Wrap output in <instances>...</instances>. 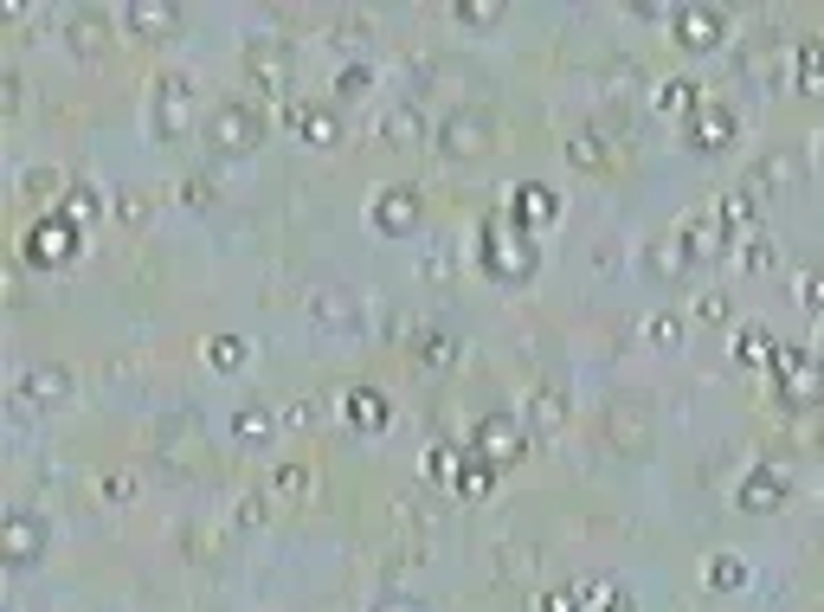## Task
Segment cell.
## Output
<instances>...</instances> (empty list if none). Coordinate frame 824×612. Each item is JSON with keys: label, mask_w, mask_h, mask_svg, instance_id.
I'll return each mask as SVG.
<instances>
[{"label": "cell", "mask_w": 824, "mask_h": 612, "mask_svg": "<svg viewBox=\"0 0 824 612\" xmlns=\"http://www.w3.org/2000/svg\"><path fill=\"white\" fill-rule=\"evenodd\" d=\"M200 136H207V149H220V155H245L271 136V116H264L258 97H220L207 110V123H200Z\"/></svg>", "instance_id": "6da1fadb"}, {"label": "cell", "mask_w": 824, "mask_h": 612, "mask_svg": "<svg viewBox=\"0 0 824 612\" xmlns=\"http://www.w3.org/2000/svg\"><path fill=\"white\" fill-rule=\"evenodd\" d=\"M477 258H484L489 277H535V245H528V232H516L503 213H489L484 226H477Z\"/></svg>", "instance_id": "7a4b0ae2"}, {"label": "cell", "mask_w": 824, "mask_h": 612, "mask_svg": "<svg viewBox=\"0 0 824 612\" xmlns=\"http://www.w3.org/2000/svg\"><path fill=\"white\" fill-rule=\"evenodd\" d=\"M149 129L161 136V143H181L193 129V77L188 72H161L149 84Z\"/></svg>", "instance_id": "3957f363"}, {"label": "cell", "mask_w": 824, "mask_h": 612, "mask_svg": "<svg viewBox=\"0 0 824 612\" xmlns=\"http://www.w3.org/2000/svg\"><path fill=\"white\" fill-rule=\"evenodd\" d=\"M773 400H786V407H818L824 400V368L812 348H780L773 355Z\"/></svg>", "instance_id": "277c9868"}, {"label": "cell", "mask_w": 824, "mask_h": 612, "mask_svg": "<svg viewBox=\"0 0 824 612\" xmlns=\"http://www.w3.org/2000/svg\"><path fill=\"white\" fill-rule=\"evenodd\" d=\"M20 258L39 271L52 265H72L77 258V220H65V213H45V220H33L27 226V245H20Z\"/></svg>", "instance_id": "5b68a950"}, {"label": "cell", "mask_w": 824, "mask_h": 612, "mask_svg": "<svg viewBox=\"0 0 824 612\" xmlns=\"http://www.w3.org/2000/svg\"><path fill=\"white\" fill-rule=\"evenodd\" d=\"M670 33H676V45H689V52H709V45L728 39V13L709 7V0H683V7H670Z\"/></svg>", "instance_id": "8992f818"}, {"label": "cell", "mask_w": 824, "mask_h": 612, "mask_svg": "<svg viewBox=\"0 0 824 612\" xmlns=\"http://www.w3.org/2000/svg\"><path fill=\"white\" fill-rule=\"evenodd\" d=\"M45 541H52V529H45V516L39 509H7V523H0V548H7V568H27V561H39L45 555Z\"/></svg>", "instance_id": "52a82bcc"}, {"label": "cell", "mask_w": 824, "mask_h": 612, "mask_svg": "<svg viewBox=\"0 0 824 612\" xmlns=\"http://www.w3.org/2000/svg\"><path fill=\"white\" fill-rule=\"evenodd\" d=\"M471 452H484L489 464H509L528 452V432L516 425V413H484V420L471 425Z\"/></svg>", "instance_id": "ba28073f"}, {"label": "cell", "mask_w": 824, "mask_h": 612, "mask_svg": "<svg viewBox=\"0 0 824 612\" xmlns=\"http://www.w3.org/2000/svg\"><path fill=\"white\" fill-rule=\"evenodd\" d=\"M245 77L258 84V97H284V84H290L284 45L277 39H245Z\"/></svg>", "instance_id": "9c48e42d"}, {"label": "cell", "mask_w": 824, "mask_h": 612, "mask_svg": "<svg viewBox=\"0 0 824 612\" xmlns=\"http://www.w3.org/2000/svg\"><path fill=\"white\" fill-rule=\"evenodd\" d=\"M561 213V200H554V188L548 181H522V188H509V207H503V220L516 232H535V226H548Z\"/></svg>", "instance_id": "30bf717a"}, {"label": "cell", "mask_w": 824, "mask_h": 612, "mask_svg": "<svg viewBox=\"0 0 824 612\" xmlns=\"http://www.w3.org/2000/svg\"><path fill=\"white\" fill-rule=\"evenodd\" d=\"M368 220H374V232H387V239L412 232V220H419V188H412V181H393V188H380V193H374V207H368Z\"/></svg>", "instance_id": "8fae6325"}, {"label": "cell", "mask_w": 824, "mask_h": 612, "mask_svg": "<svg viewBox=\"0 0 824 612\" xmlns=\"http://www.w3.org/2000/svg\"><path fill=\"white\" fill-rule=\"evenodd\" d=\"M439 149L445 155H484L489 149V110H451L445 123H439Z\"/></svg>", "instance_id": "7c38bea8"}, {"label": "cell", "mask_w": 824, "mask_h": 612, "mask_svg": "<svg viewBox=\"0 0 824 612\" xmlns=\"http://www.w3.org/2000/svg\"><path fill=\"white\" fill-rule=\"evenodd\" d=\"M735 136H741V116L728 110L721 97H709L702 110L689 116V149H728Z\"/></svg>", "instance_id": "4fadbf2b"}, {"label": "cell", "mask_w": 824, "mask_h": 612, "mask_svg": "<svg viewBox=\"0 0 824 612\" xmlns=\"http://www.w3.org/2000/svg\"><path fill=\"white\" fill-rule=\"evenodd\" d=\"M735 503H741V509H753V516H767V509H780V503H786V477H780L773 464H753L748 477H741V490H735Z\"/></svg>", "instance_id": "5bb4252c"}, {"label": "cell", "mask_w": 824, "mask_h": 612, "mask_svg": "<svg viewBox=\"0 0 824 612\" xmlns=\"http://www.w3.org/2000/svg\"><path fill=\"white\" fill-rule=\"evenodd\" d=\"M284 123H290V129H297L303 143H316V149H329V143H341V123H336V110H329V104H290V110H284Z\"/></svg>", "instance_id": "9a60e30c"}, {"label": "cell", "mask_w": 824, "mask_h": 612, "mask_svg": "<svg viewBox=\"0 0 824 612\" xmlns=\"http://www.w3.org/2000/svg\"><path fill=\"white\" fill-rule=\"evenodd\" d=\"M651 104H657V116H696L709 97H702V84H696V77H664V84L651 91Z\"/></svg>", "instance_id": "2e32d148"}, {"label": "cell", "mask_w": 824, "mask_h": 612, "mask_svg": "<svg viewBox=\"0 0 824 612\" xmlns=\"http://www.w3.org/2000/svg\"><path fill=\"white\" fill-rule=\"evenodd\" d=\"M341 413L355 425H368V432H387V420H393V407H387L380 387H348V393H341Z\"/></svg>", "instance_id": "e0dca14e"}, {"label": "cell", "mask_w": 824, "mask_h": 612, "mask_svg": "<svg viewBox=\"0 0 824 612\" xmlns=\"http://www.w3.org/2000/svg\"><path fill=\"white\" fill-rule=\"evenodd\" d=\"M451 490H457V497H471V503H484L489 490H496V464H489L484 452H471V445H464V458H457V477H451Z\"/></svg>", "instance_id": "ac0fdd59"}, {"label": "cell", "mask_w": 824, "mask_h": 612, "mask_svg": "<svg viewBox=\"0 0 824 612\" xmlns=\"http://www.w3.org/2000/svg\"><path fill=\"white\" fill-rule=\"evenodd\" d=\"M792 84L799 91H824V39L818 33H805L792 45Z\"/></svg>", "instance_id": "d6986e66"}, {"label": "cell", "mask_w": 824, "mask_h": 612, "mask_svg": "<svg viewBox=\"0 0 824 612\" xmlns=\"http://www.w3.org/2000/svg\"><path fill=\"white\" fill-rule=\"evenodd\" d=\"M20 400H39V407H59V400H72V374H65V368H33V374L20 381Z\"/></svg>", "instance_id": "ffe728a7"}, {"label": "cell", "mask_w": 824, "mask_h": 612, "mask_svg": "<svg viewBox=\"0 0 824 612\" xmlns=\"http://www.w3.org/2000/svg\"><path fill=\"white\" fill-rule=\"evenodd\" d=\"M232 432H239V445H271V432H277V413H271L264 400H245V407L232 413Z\"/></svg>", "instance_id": "44dd1931"}, {"label": "cell", "mask_w": 824, "mask_h": 612, "mask_svg": "<svg viewBox=\"0 0 824 612\" xmlns=\"http://www.w3.org/2000/svg\"><path fill=\"white\" fill-rule=\"evenodd\" d=\"M175 20H181V7H161V0H129V7H123V27H136V33H161V27H175Z\"/></svg>", "instance_id": "7402d4cb"}, {"label": "cell", "mask_w": 824, "mask_h": 612, "mask_svg": "<svg viewBox=\"0 0 824 612\" xmlns=\"http://www.w3.org/2000/svg\"><path fill=\"white\" fill-rule=\"evenodd\" d=\"M735 355H741L748 368H773V355H780V342H773V336H767L760 323H748V329L735 336Z\"/></svg>", "instance_id": "603a6c76"}, {"label": "cell", "mask_w": 824, "mask_h": 612, "mask_svg": "<svg viewBox=\"0 0 824 612\" xmlns=\"http://www.w3.org/2000/svg\"><path fill=\"white\" fill-rule=\"evenodd\" d=\"M59 213H65V220H97V213H104V188H91V181H72Z\"/></svg>", "instance_id": "cb8c5ba5"}, {"label": "cell", "mask_w": 824, "mask_h": 612, "mask_svg": "<svg viewBox=\"0 0 824 612\" xmlns=\"http://www.w3.org/2000/svg\"><path fill=\"white\" fill-rule=\"evenodd\" d=\"M702 580H709L715 593H735V587H748V568H741L735 555H709V561H702Z\"/></svg>", "instance_id": "d4e9b609"}, {"label": "cell", "mask_w": 824, "mask_h": 612, "mask_svg": "<svg viewBox=\"0 0 824 612\" xmlns=\"http://www.w3.org/2000/svg\"><path fill=\"white\" fill-rule=\"evenodd\" d=\"M65 33H72L77 52H97V33H104V13L97 7H77L72 20H65Z\"/></svg>", "instance_id": "484cf974"}, {"label": "cell", "mask_w": 824, "mask_h": 612, "mask_svg": "<svg viewBox=\"0 0 824 612\" xmlns=\"http://www.w3.org/2000/svg\"><path fill=\"white\" fill-rule=\"evenodd\" d=\"M412 355H419L425 368H451V361H457V342H451L445 329H425V336H419V348H412Z\"/></svg>", "instance_id": "4316f807"}, {"label": "cell", "mask_w": 824, "mask_h": 612, "mask_svg": "<svg viewBox=\"0 0 824 612\" xmlns=\"http://www.w3.org/2000/svg\"><path fill=\"white\" fill-rule=\"evenodd\" d=\"M567 155H573L580 168H605V161H612V149H605V136H600V129H580V136L567 143Z\"/></svg>", "instance_id": "83f0119b"}, {"label": "cell", "mask_w": 824, "mask_h": 612, "mask_svg": "<svg viewBox=\"0 0 824 612\" xmlns=\"http://www.w3.org/2000/svg\"><path fill=\"white\" fill-rule=\"evenodd\" d=\"M644 336H651V348H676V342H683V316L651 309V316H644Z\"/></svg>", "instance_id": "f1b7e54d"}, {"label": "cell", "mask_w": 824, "mask_h": 612, "mask_svg": "<svg viewBox=\"0 0 824 612\" xmlns=\"http://www.w3.org/2000/svg\"><path fill=\"white\" fill-rule=\"evenodd\" d=\"M528 413H535V425H541V432H554V425H567V400L554 393V387H541V393L528 400Z\"/></svg>", "instance_id": "f546056e"}, {"label": "cell", "mask_w": 824, "mask_h": 612, "mask_svg": "<svg viewBox=\"0 0 824 612\" xmlns=\"http://www.w3.org/2000/svg\"><path fill=\"white\" fill-rule=\"evenodd\" d=\"M20 188H27V200H52V193H65L72 181H65L59 168H27V175H20Z\"/></svg>", "instance_id": "4dcf8cb0"}, {"label": "cell", "mask_w": 824, "mask_h": 612, "mask_svg": "<svg viewBox=\"0 0 824 612\" xmlns=\"http://www.w3.org/2000/svg\"><path fill=\"white\" fill-rule=\"evenodd\" d=\"M207 361H213L220 374L245 368V336H213V342H207Z\"/></svg>", "instance_id": "1f68e13d"}, {"label": "cell", "mask_w": 824, "mask_h": 612, "mask_svg": "<svg viewBox=\"0 0 824 612\" xmlns=\"http://www.w3.org/2000/svg\"><path fill=\"white\" fill-rule=\"evenodd\" d=\"M741 265H748V271H767V265H773V232H767V226H753L748 239H741Z\"/></svg>", "instance_id": "d6a6232c"}, {"label": "cell", "mask_w": 824, "mask_h": 612, "mask_svg": "<svg viewBox=\"0 0 824 612\" xmlns=\"http://www.w3.org/2000/svg\"><path fill=\"white\" fill-rule=\"evenodd\" d=\"M361 91H374V65H368V59L336 72V97H361Z\"/></svg>", "instance_id": "836d02e7"}, {"label": "cell", "mask_w": 824, "mask_h": 612, "mask_svg": "<svg viewBox=\"0 0 824 612\" xmlns=\"http://www.w3.org/2000/svg\"><path fill=\"white\" fill-rule=\"evenodd\" d=\"M271 490H277V497H297V490H309V464H277V471H271Z\"/></svg>", "instance_id": "e575fe53"}, {"label": "cell", "mask_w": 824, "mask_h": 612, "mask_svg": "<svg viewBox=\"0 0 824 612\" xmlns=\"http://www.w3.org/2000/svg\"><path fill=\"white\" fill-rule=\"evenodd\" d=\"M116 220L142 226V220H149V193H142V188H123V193H116Z\"/></svg>", "instance_id": "d590c367"}, {"label": "cell", "mask_w": 824, "mask_h": 612, "mask_svg": "<svg viewBox=\"0 0 824 612\" xmlns=\"http://www.w3.org/2000/svg\"><path fill=\"white\" fill-rule=\"evenodd\" d=\"M97 490H104V497H136V471H104V477H97Z\"/></svg>", "instance_id": "8d00e7d4"}, {"label": "cell", "mask_w": 824, "mask_h": 612, "mask_svg": "<svg viewBox=\"0 0 824 612\" xmlns=\"http://www.w3.org/2000/svg\"><path fill=\"white\" fill-rule=\"evenodd\" d=\"M316 316H323L329 329H348V323H355V316H348V304H341V291H329V297L316 304Z\"/></svg>", "instance_id": "74e56055"}, {"label": "cell", "mask_w": 824, "mask_h": 612, "mask_svg": "<svg viewBox=\"0 0 824 612\" xmlns=\"http://www.w3.org/2000/svg\"><path fill=\"white\" fill-rule=\"evenodd\" d=\"M799 304L824 309V271H805V277H799Z\"/></svg>", "instance_id": "f35d334b"}, {"label": "cell", "mask_w": 824, "mask_h": 612, "mask_svg": "<svg viewBox=\"0 0 824 612\" xmlns=\"http://www.w3.org/2000/svg\"><path fill=\"white\" fill-rule=\"evenodd\" d=\"M593 606L600 612H632V593H625V587H593Z\"/></svg>", "instance_id": "ab89813d"}, {"label": "cell", "mask_w": 824, "mask_h": 612, "mask_svg": "<svg viewBox=\"0 0 824 612\" xmlns=\"http://www.w3.org/2000/svg\"><path fill=\"white\" fill-rule=\"evenodd\" d=\"M696 316H702V323H728V297H721V291H702V297H696Z\"/></svg>", "instance_id": "60d3db41"}, {"label": "cell", "mask_w": 824, "mask_h": 612, "mask_svg": "<svg viewBox=\"0 0 824 612\" xmlns=\"http://www.w3.org/2000/svg\"><path fill=\"white\" fill-rule=\"evenodd\" d=\"M425 464H432V477H445V484H451V477H457V445H432V458H425Z\"/></svg>", "instance_id": "b9f144b4"}, {"label": "cell", "mask_w": 824, "mask_h": 612, "mask_svg": "<svg viewBox=\"0 0 824 612\" xmlns=\"http://www.w3.org/2000/svg\"><path fill=\"white\" fill-rule=\"evenodd\" d=\"M181 193H188L193 207H200V200H213V181H200V175H188V181H181Z\"/></svg>", "instance_id": "7bdbcfd3"}, {"label": "cell", "mask_w": 824, "mask_h": 612, "mask_svg": "<svg viewBox=\"0 0 824 612\" xmlns=\"http://www.w3.org/2000/svg\"><path fill=\"white\" fill-rule=\"evenodd\" d=\"M457 20H471V27H484V20H496V7H451Z\"/></svg>", "instance_id": "ee69618b"}, {"label": "cell", "mask_w": 824, "mask_h": 612, "mask_svg": "<svg viewBox=\"0 0 824 612\" xmlns=\"http://www.w3.org/2000/svg\"><path fill=\"white\" fill-rule=\"evenodd\" d=\"M818 155H824V136H818Z\"/></svg>", "instance_id": "f6af8a7d"}]
</instances>
